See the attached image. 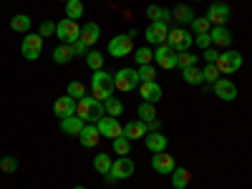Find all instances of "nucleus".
Masks as SVG:
<instances>
[{
    "label": "nucleus",
    "mask_w": 252,
    "mask_h": 189,
    "mask_svg": "<svg viewBox=\"0 0 252 189\" xmlns=\"http://www.w3.org/2000/svg\"><path fill=\"white\" fill-rule=\"evenodd\" d=\"M134 58H136V63H139V66H149V63L154 61V51L152 48H136L134 51Z\"/></svg>",
    "instance_id": "38"
},
{
    "label": "nucleus",
    "mask_w": 252,
    "mask_h": 189,
    "mask_svg": "<svg viewBox=\"0 0 252 189\" xmlns=\"http://www.w3.org/2000/svg\"><path fill=\"white\" fill-rule=\"evenodd\" d=\"M134 172H136V164H134L129 157H119V159H114V164H111V172L106 174V182L129 179V177H134Z\"/></svg>",
    "instance_id": "5"
},
{
    "label": "nucleus",
    "mask_w": 252,
    "mask_h": 189,
    "mask_svg": "<svg viewBox=\"0 0 252 189\" xmlns=\"http://www.w3.org/2000/svg\"><path fill=\"white\" fill-rule=\"evenodd\" d=\"M103 61H106V56H103L101 51H89V53H86V66H89L91 71L103 68Z\"/></svg>",
    "instance_id": "36"
},
{
    "label": "nucleus",
    "mask_w": 252,
    "mask_h": 189,
    "mask_svg": "<svg viewBox=\"0 0 252 189\" xmlns=\"http://www.w3.org/2000/svg\"><path fill=\"white\" fill-rule=\"evenodd\" d=\"M61 3H68V0H61Z\"/></svg>",
    "instance_id": "49"
},
{
    "label": "nucleus",
    "mask_w": 252,
    "mask_h": 189,
    "mask_svg": "<svg viewBox=\"0 0 252 189\" xmlns=\"http://www.w3.org/2000/svg\"><path fill=\"white\" fill-rule=\"evenodd\" d=\"M146 131H149V134L159 131V119H154V121H149V124H146Z\"/></svg>",
    "instance_id": "47"
},
{
    "label": "nucleus",
    "mask_w": 252,
    "mask_h": 189,
    "mask_svg": "<svg viewBox=\"0 0 252 189\" xmlns=\"http://www.w3.org/2000/svg\"><path fill=\"white\" fill-rule=\"evenodd\" d=\"M166 35H169V23H161V20H154V23L146 28V43L161 46L166 43Z\"/></svg>",
    "instance_id": "13"
},
{
    "label": "nucleus",
    "mask_w": 252,
    "mask_h": 189,
    "mask_svg": "<svg viewBox=\"0 0 252 189\" xmlns=\"http://www.w3.org/2000/svg\"><path fill=\"white\" fill-rule=\"evenodd\" d=\"M172 18H174V20H179L182 26H189V23H192V20H194L197 15H194V10L189 8V5L179 3V5H177V8L172 10Z\"/></svg>",
    "instance_id": "24"
},
{
    "label": "nucleus",
    "mask_w": 252,
    "mask_h": 189,
    "mask_svg": "<svg viewBox=\"0 0 252 189\" xmlns=\"http://www.w3.org/2000/svg\"><path fill=\"white\" fill-rule=\"evenodd\" d=\"M194 43H197L202 51H207V48H212V38H209V33H204V35H194Z\"/></svg>",
    "instance_id": "44"
},
{
    "label": "nucleus",
    "mask_w": 252,
    "mask_h": 189,
    "mask_svg": "<svg viewBox=\"0 0 252 189\" xmlns=\"http://www.w3.org/2000/svg\"><path fill=\"white\" fill-rule=\"evenodd\" d=\"M202 58H204V63H217L220 53L215 48H207V51H202Z\"/></svg>",
    "instance_id": "45"
},
{
    "label": "nucleus",
    "mask_w": 252,
    "mask_h": 189,
    "mask_svg": "<svg viewBox=\"0 0 252 189\" xmlns=\"http://www.w3.org/2000/svg\"><path fill=\"white\" fill-rule=\"evenodd\" d=\"M83 13H86V5H83L81 0H68L66 3V18L78 20V18H83Z\"/></svg>",
    "instance_id": "32"
},
{
    "label": "nucleus",
    "mask_w": 252,
    "mask_h": 189,
    "mask_svg": "<svg viewBox=\"0 0 252 189\" xmlns=\"http://www.w3.org/2000/svg\"><path fill=\"white\" fill-rule=\"evenodd\" d=\"M73 189H86V187H73Z\"/></svg>",
    "instance_id": "48"
},
{
    "label": "nucleus",
    "mask_w": 252,
    "mask_h": 189,
    "mask_svg": "<svg viewBox=\"0 0 252 189\" xmlns=\"http://www.w3.org/2000/svg\"><path fill=\"white\" fill-rule=\"evenodd\" d=\"M146 134V121H141V119H134V121H129L124 126V136L129 139V141H139V139H144Z\"/></svg>",
    "instance_id": "19"
},
{
    "label": "nucleus",
    "mask_w": 252,
    "mask_h": 189,
    "mask_svg": "<svg viewBox=\"0 0 252 189\" xmlns=\"http://www.w3.org/2000/svg\"><path fill=\"white\" fill-rule=\"evenodd\" d=\"M103 111H106V116H121L124 114V101L116 98V96L106 98L103 101Z\"/></svg>",
    "instance_id": "31"
},
{
    "label": "nucleus",
    "mask_w": 252,
    "mask_h": 189,
    "mask_svg": "<svg viewBox=\"0 0 252 189\" xmlns=\"http://www.w3.org/2000/svg\"><path fill=\"white\" fill-rule=\"evenodd\" d=\"M31 26H33V20H31V15H13V20H10V28L15 31V33H31Z\"/></svg>",
    "instance_id": "27"
},
{
    "label": "nucleus",
    "mask_w": 252,
    "mask_h": 189,
    "mask_svg": "<svg viewBox=\"0 0 252 189\" xmlns=\"http://www.w3.org/2000/svg\"><path fill=\"white\" fill-rule=\"evenodd\" d=\"M189 66H197V56H192L189 51L177 53V68H189Z\"/></svg>",
    "instance_id": "40"
},
{
    "label": "nucleus",
    "mask_w": 252,
    "mask_h": 189,
    "mask_svg": "<svg viewBox=\"0 0 252 189\" xmlns=\"http://www.w3.org/2000/svg\"><path fill=\"white\" fill-rule=\"evenodd\" d=\"M76 116H81L86 124H98L103 116H106V111H103V103L96 101L91 94L89 96H83L78 101V106H76Z\"/></svg>",
    "instance_id": "2"
},
{
    "label": "nucleus",
    "mask_w": 252,
    "mask_h": 189,
    "mask_svg": "<svg viewBox=\"0 0 252 189\" xmlns=\"http://www.w3.org/2000/svg\"><path fill=\"white\" fill-rule=\"evenodd\" d=\"M209 38H212V46H222V48H229V43H232V33H229L227 26H212Z\"/></svg>",
    "instance_id": "20"
},
{
    "label": "nucleus",
    "mask_w": 252,
    "mask_h": 189,
    "mask_svg": "<svg viewBox=\"0 0 252 189\" xmlns=\"http://www.w3.org/2000/svg\"><path fill=\"white\" fill-rule=\"evenodd\" d=\"M154 61L159 63L164 71H172V68H177V51L169 48L166 43H161V46H157V51H154Z\"/></svg>",
    "instance_id": "10"
},
{
    "label": "nucleus",
    "mask_w": 252,
    "mask_h": 189,
    "mask_svg": "<svg viewBox=\"0 0 252 189\" xmlns=\"http://www.w3.org/2000/svg\"><path fill=\"white\" fill-rule=\"evenodd\" d=\"M0 169H3L5 174H13L18 169V159L15 157H3V159H0Z\"/></svg>",
    "instance_id": "42"
},
{
    "label": "nucleus",
    "mask_w": 252,
    "mask_h": 189,
    "mask_svg": "<svg viewBox=\"0 0 252 189\" xmlns=\"http://www.w3.org/2000/svg\"><path fill=\"white\" fill-rule=\"evenodd\" d=\"M114 89H116V83H114V73H109V71H103V68H98V71H94V76H91V96L96 98V101H106V98H111L114 96Z\"/></svg>",
    "instance_id": "1"
},
{
    "label": "nucleus",
    "mask_w": 252,
    "mask_h": 189,
    "mask_svg": "<svg viewBox=\"0 0 252 189\" xmlns=\"http://www.w3.org/2000/svg\"><path fill=\"white\" fill-rule=\"evenodd\" d=\"M40 51H43V35L40 33H26L23 43H20V53L26 56V61H38Z\"/></svg>",
    "instance_id": "7"
},
{
    "label": "nucleus",
    "mask_w": 252,
    "mask_h": 189,
    "mask_svg": "<svg viewBox=\"0 0 252 189\" xmlns=\"http://www.w3.org/2000/svg\"><path fill=\"white\" fill-rule=\"evenodd\" d=\"M56 38L61 40V43L73 46L76 40L81 38V26H78V20H71V18L58 20V23H56Z\"/></svg>",
    "instance_id": "3"
},
{
    "label": "nucleus",
    "mask_w": 252,
    "mask_h": 189,
    "mask_svg": "<svg viewBox=\"0 0 252 189\" xmlns=\"http://www.w3.org/2000/svg\"><path fill=\"white\" fill-rule=\"evenodd\" d=\"M111 144H114V154H119V157H129V152H131V141L126 139L124 134L116 136Z\"/></svg>",
    "instance_id": "35"
},
{
    "label": "nucleus",
    "mask_w": 252,
    "mask_h": 189,
    "mask_svg": "<svg viewBox=\"0 0 252 189\" xmlns=\"http://www.w3.org/2000/svg\"><path fill=\"white\" fill-rule=\"evenodd\" d=\"M76 106H78V101L66 94V96H61V98L53 103V114H56L58 119H68V116H76Z\"/></svg>",
    "instance_id": "16"
},
{
    "label": "nucleus",
    "mask_w": 252,
    "mask_h": 189,
    "mask_svg": "<svg viewBox=\"0 0 252 189\" xmlns=\"http://www.w3.org/2000/svg\"><path fill=\"white\" fill-rule=\"evenodd\" d=\"M220 76H222V73H220V68L215 66V63H207V66L202 68V81H204V83H217Z\"/></svg>",
    "instance_id": "37"
},
{
    "label": "nucleus",
    "mask_w": 252,
    "mask_h": 189,
    "mask_svg": "<svg viewBox=\"0 0 252 189\" xmlns=\"http://www.w3.org/2000/svg\"><path fill=\"white\" fill-rule=\"evenodd\" d=\"M182 78H184V83H189V86H199V83H204L202 81V68H197V66L182 68Z\"/></svg>",
    "instance_id": "28"
},
{
    "label": "nucleus",
    "mask_w": 252,
    "mask_h": 189,
    "mask_svg": "<svg viewBox=\"0 0 252 189\" xmlns=\"http://www.w3.org/2000/svg\"><path fill=\"white\" fill-rule=\"evenodd\" d=\"M166 46L174 48L177 53L189 51V48L194 46V35H192V33H187L184 28H169V35H166Z\"/></svg>",
    "instance_id": "6"
},
{
    "label": "nucleus",
    "mask_w": 252,
    "mask_h": 189,
    "mask_svg": "<svg viewBox=\"0 0 252 189\" xmlns=\"http://www.w3.org/2000/svg\"><path fill=\"white\" fill-rule=\"evenodd\" d=\"M229 15H232V10H229L227 3H212V5H209V10H207V20L212 26H227Z\"/></svg>",
    "instance_id": "14"
},
{
    "label": "nucleus",
    "mask_w": 252,
    "mask_h": 189,
    "mask_svg": "<svg viewBox=\"0 0 252 189\" xmlns=\"http://www.w3.org/2000/svg\"><path fill=\"white\" fill-rule=\"evenodd\" d=\"M139 94H141L144 101L157 103V101L161 98V86H159L157 81H146V83H141V86H139Z\"/></svg>",
    "instance_id": "22"
},
{
    "label": "nucleus",
    "mask_w": 252,
    "mask_h": 189,
    "mask_svg": "<svg viewBox=\"0 0 252 189\" xmlns=\"http://www.w3.org/2000/svg\"><path fill=\"white\" fill-rule=\"evenodd\" d=\"M189 26H192V33H194V35H204V33L212 31V23L207 20V15H197Z\"/></svg>",
    "instance_id": "33"
},
{
    "label": "nucleus",
    "mask_w": 252,
    "mask_h": 189,
    "mask_svg": "<svg viewBox=\"0 0 252 189\" xmlns=\"http://www.w3.org/2000/svg\"><path fill=\"white\" fill-rule=\"evenodd\" d=\"M169 177H172V187H174V189H187L189 179H192V174H189L187 169H179V166H177Z\"/></svg>",
    "instance_id": "29"
},
{
    "label": "nucleus",
    "mask_w": 252,
    "mask_h": 189,
    "mask_svg": "<svg viewBox=\"0 0 252 189\" xmlns=\"http://www.w3.org/2000/svg\"><path fill=\"white\" fill-rule=\"evenodd\" d=\"M96 126H98V134H101V136H106V139H111V141H114L116 136L124 134V126L119 124L116 116H103Z\"/></svg>",
    "instance_id": "12"
},
{
    "label": "nucleus",
    "mask_w": 252,
    "mask_h": 189,
    "mask_svg": "<svg viewBox=\"0 0 252 189\" xmlns=\"http://www.w3.org/2000/svg\"><path fill=\"white\" fill-rule=\"evenodd\" d=\"M66 94H68L71 98H76V101H81L83 96H89V94H86V86H83L81 81H71L68 89H66Z\"/></svg>",
    "instance_id": "39"
},
{
    "label": "nucleus",
    "mask_w": 252,
    "mask_h": 189,
    "mask_svg": "<svg viewBox=\"0 0 252 189\" xmlns=\"http://www.w3.org/2000/svg\"><path fill=\"white\" fill-rule=\"evenodd\" d=\"M98 35H101V28H98V23H86V26H81V43H86L89 48L98 40Z\"/></svg>",
    "instance_id": "23"
},
{
    "label": "nucleus",
    "mask_w": 252,
    "mask_h": 189,
    "mask_svg": "<svg viewBox=\"0 0 252 189\" xmlns=\"http://www.w3.org/2000/svg\"><path fill=\"white\" fill-rule=\"evenodd\" d=\"M146 15L152 18V23H154V20H161V23H169V20H172V10L159 8V5H149V8H146Z\"/></svg>",
    "instance_id": "30"
},
{
    "label": "nucleus",
    "mask_w": 252,
    "mask_h": 189,
    "mask_svg": "<svg viewBox=\"0 0 252 189\" xmlns=\"http://www.w3.org/2000/svg\"><path fill=\"white\" fill-rule=\"evenodd\" d=\"M212 91L220 101H235L237 98V86L229 78H220L217 83H212Z\"/></svg>",
    "instance_id": "15"
},
{
    "label": "nucleus",
    "mask_w": 252,
    "mask_h": 189,
    "mask_svg": "<svg viewBox=\"0 0 252 189\" xmlns=\"http://www.w3.org/2000/svg\"><path fill=\"white\" fill-rule=\"evenodd\" d=\"M144 144L152 154H159V152H166V144H169V136H164L161 131H154V134H146L144 136Z\"/></svg>",
    "instance_id": "18"
},
{
    "label": "nucleus",
    "mask_w": 252,
    "mask_h": 189,
    "mask_svg": "<svg viewBox=\"0 0 252 189\" xmlns=\"http://www.w3.org/2000/svg\"><path fill=\"white\" fill-rule=\"evenodd\" d=\"M111 164H114V159H111L109 154H103V152L94 157V169H96L101 177H106V174L111 172Z\"/></svg>",
    "instance_id": "26"
},
{
    "label": "nucleus",
    "mask_w": 252,
    "mask_h": 189,
    "mask_svg": "<svg viewBox=\"0 0 252 189\" xmlns=\"http://www.w3.org/2000/svg\"><path fill=\"white\" fill-rule=\"evenodd\" d=\"M136 71H139L141 83H146V81H157V68L152 66V63H149V66H139Z\"/></svg>",
    "instance_id": "41"
},
{
    "label": "nucleus",
    "mask_w": 252,
    "mask_h": 189,
    "mask_svg": "<svg viewBox=\"0 0 252 189\" xmlns=\"http://www.w3.org/2000/svg\"><path fill=\"white\" fill-rule=\"evenodd\" d=\"M114 83H116L119 91L129 94V91H136L141 86V78H139V71L136 68H119L114 73Z\"/></svg>",
    "instance_id": "4"
},
{
    "label": "nucleus",
    "mask_w": 252,
    "mask_h": 189,
    "mask_svg": "<svg viewBox=\"0 0 252 189\" xmlns=\"http://www.w3.org/2000/svg\"><path fill=\"white\" fill-rule=\"evenodd\" d=\"M86 53H89V46L81 43V40H76V43H73V56H83V58H86Z\"/></svg>",
    "instance_id": "46"
},
{
    "label": "nucleus",
    "mask_w": 252,
    "mask_h": 189,
    "mask_svg": "<svg viewBox=\"0 0 252 189\" xmlns=\"http://www.w3.org/2000/svg\"><path fill=\"white\" fill-rule=\"evenodd\" d=\"M38 33L43 35V38L56 35V23H53V20H43V23H40V28H38Z\"/></svg>",
    "instance_id": "43"
},
{
    "label": "nucleus",
    "mask_w": 252,
    "mask_h": 189,
    "mask_svg": "<svg viewBox=\"0 0 252 189\" xmlns=\"http://www.w3.org/2000/svg\"><path fill=\"white\" fill-rule=\"evenodd\" d=\"M152 169H154L157 174L169 177V174L177 169V161H174V157H169L166 152H159V154H154V157H152Z\"/></svg>",
    "instance_id": "11"
},
{
    "label": "nucleus",
    "mask_w": 252,
    "mask_h": 189,
    "mask_svg": "<svg viewBox=\"0 0 252 189\" xmlns=\"http://www.w3.org/2000/svg\"><path fill=\"white\" fill-rule=\"evenodd\" d=\"M215 66L220 68V73H224V76H229V73H235V71H240L242 68V53H237V51H224V53H220V58H217V63Z\"/></svg>",
    "instance_id": "8"
},
{
    "label": "nucleus",
    "mask_w": 252,
    "mask_h": 189,
    "mask_svg": "<svg viewBox=\"0 0 252 189\" xmlns=\"http://www.w3.org/2000/svg\"><path fill=\"white\" fill-rule=\"evenodd\" d=\"M136 114H139V119L146 121V124L157 119V109H154V103H149V101H141V106L136 109Z\"/></svg>",
    "instance_id": "34"
},
{
    "label": "nucleus",
    "mask_w": 252,
    "mask_h": 189,
    "mask_svg": "<svg viewBox=\"0 0 252 189\" xmlns=\"http://www.w3.org/2000/svg\"><path fill=\"white\" fill-rule=\"evenodd\" d=\"M78 141H81L83 149H94V146L101 141L98 126H96V124H86V126H83V131L78 134Z\"/></svg>",
    "instance_id": "17"
},
{
    "label": "nucleus",
    "mask_w": 252,
    "mask_h": 189,
    "mask_svg": "<svg viewBox=\"0 0 252 189\" xmlns=\"http://www.w3.org/2000/svg\"><path fill=\"white\" fill-rule=\"evenodd\" d=\"M0 159H3V157H0Z\"/></svg>",
    "instance_id": "50"
},
{
    "label": "nucleus",
    "mask_w": 252,
    "mask_h": 189,
    "mask_svg": "<svg viewBox=\"0 0 252 189\" xmlns=\"http://www.w3.org/2000/svg\"><path fill=\"white\" fill-rule=\"evenodd\" d=\"M76 56H73V46H68V43H61L56 51H53V61L56 63H61V66H66V63H71Z\"/></svg>",
    "instance_id": "25"
},
{
    "label": "nucleus",
    "mask_w": 252,
    "mask_h": 189,
    "mask_svg": "<svg viewBox=\"0 0 252 189\" xmlns=\"http://www.w3.org/2000/svg\"><path fill=\"white\" fill-rule=\"evenodd\" d=\"M134 51V38L129 33H124V35H114L109 40V56L111 58H124V56H129Z\"/></svg>",
    "instance_id": "9"
},
{
    "label": "nucleus",
    "mask_w": 252,
    "mask_h": 189,
    "mask_svg": "<svg viewBox=\"0 0 252 189\" xmlns=\"http://www.w3.org/2000/svg\"><path fill=\"white\" fill-rule=\"evenodd\" d=\"M83 126H86V121H83L81 116H68V119H61V131L66 136H78L83 131Z\"/></svg>",
    "instance_id": "21"
}]
</instances>
